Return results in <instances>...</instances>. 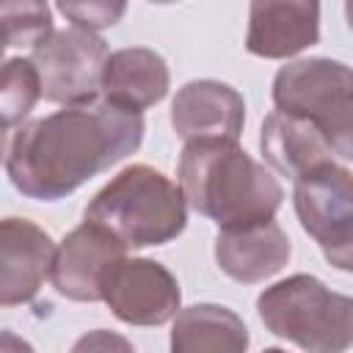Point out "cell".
<instances>
[{
	"label": "cell",
	"mask_w": 353,
	"mask_h": 353,
	"mask_svg": "<svg viewBox=\"0 0 353 353\" xmlns=\"http://www.w3.org/2000/svg\"><path fill=\"white\" fill-rule=\"evenodd\" d=\"M141 138V113L110 102L69 105L11 135L6 174L28 199L58 201L132 154Z\"/></svg>",
	"instance_id": "1"
},
{
	"label": "cell",
	"mask_w": 353,
	"mask_h": 353,
	"mask_svg": "<svg viewBox=\"0 0 353 353\" xmlns=\"http://www.w3.org/2000/svg\"><path fill=\"white\" fill-rule=\"evenodd\" d=\"M276 110L306 119L331 152L353 160V69L331 58H306L279 69L273 80Z\"/></svg>",
	"instance_id": "5"
},
{
	"label": "cell",
	"mask_w": 353,
	"mask_h": 353,
	"mask_svg": "<svg viewBox=\"0 0 353 353\" xmlns=\"http://www.w3.org/2000/svg\"><path fill=\"white\" fill-rule=\"evenodd\" d=\"M41 97V77L33 61L25 58H8L3 66V88H0V110H3V127L11 130L19 124Z\"/></svg>",
	"instance_id": "17"
},
{
	"label": "cell",
	"mask_w": 353,
	"mask_h": 353,
	"mask_svg": "<svg viewBox=\"0 0 353 353\" xmlns=\"http://www.w3.org/2000/svg\"><path fill=\"white\" fill-rule=\"evenodd\" d=\"M273 336L312 353H339L353 345V298L331 292L320 279L298 273L268 287L256 301Z\"/></svg>",
	"instance_id": "4"
},
{
	"label": "cell",
	"mask_w": 353,
	"mask_h": 353,
	"mask_svg": "<svg viewBox=\"0 0 353 353\" xmlns=\"http://www.w3.org/2000/svg\"><path fill=\"white\" fill-rule=\"evenodd\" d=\"M290 254V237L273 218L243 226H221L215 237L218 268L240 284H256L276 276L287 265Z\"/></svg>",
	"instance_id": "12"
},
{
	"label": "cell",
	"mask_w": 353,
	"mask_h": 353,
	"mask_svg": "<svg viewBox=\"0 0 353 353\" xmlns=\"http://www.w3.org/2000/svg\"><path fill=\"white\" fill-rule=\"evenodd\" d=\"M179 188L185 201L218 226L268 221L284 199L279 179L229 138L185 141Z\"/></svg>",
	"instance_id": "2"
},
{
	"label": "cell",
	"mask_w": 353,
	"mask_h": 353,
	"mask_svg": "<svg viewBox=\"0 0 353 353\" xmlns=\"http://www.w3.org/2000/svg\"><path fill=\"white\" fill-rule=\"evenodd\" d=\"M248 347L245 323L226 306L196 303L176 314L171 331L174 353H240Z\"/></svg>",
	"instance_id": "16"
},
{
	"label": "cell",
	"mask_w": 353,
	"mask_h": 353,
	"mask_svg": "<svg viewBox=\"0 0 353 353\" xmlns=\"http://www.w3.org/2000/svg\"><path fill=\"white\" fill-rule=\"evenodd\" d=\"M345 17H347V25L353 30V0H345Z\"/></svg>",
	"instance_id": "20"
},
{
	"label": "cell",
	"mask_w": 353,
	"mask_h": 353,
	"mask_svg": "<svg viewBox=\"0 0 353 353\" xmlns=\"http://www.w3.org/2000/svg\"><path fill=\"white\" fill-rule=\"evenodd\" d=\"M30 61L41 77V97L58 105L94 102L102 91L108 44L88 28L72 25L52 30L41 44L33 47Z\"/></svg>",
	"instance_id": "7"
},
{
	"label": "cell",
	"mask_w": 353,
	"mask_h": 353,
	"mask_svg": "<svg viewBox=\"0 0 353 353\" xmlns=\"http://www.w3.org/2000/svg\"><path fill=\"white\" fill-rule=\"evenodd\" d=\"M168 66L165 61L146 47H124L108 55L102 97L105 102L141 113L157 105L168 94Z\"/></svg>",
	"instance_id": "14"
},
{
	"label": "cell",
	"mask_w": 353,
	"mask_h": 353,
	"mask_svg": "<svg viewBox=\"0 0 353 353\" xmlns=\"http://www.w3.org/2000/svg\"><path fill=\"white\" fill-rule=\"evenodd\" d=\"M61 14L88 30H102L113 28L127 8V0H55Z\"/></svg>",
	"instance_id": "19"
},
{
	"label": "cell",
	"mask_w": 353,
	"mask_h": 353,
	"mask_svg": "<svg viewBox=\"0 0 353 353\" xmlns=\"http://www.w3.org/2000/svg\"><path fill=\"white\" fill-rule=\"evenodd\" d=\"M295 212L323 256L353 273V174L325 160L295 179Z\"/></svg>",
	"instance_id": "6"
},
{
	"label": "cell",
	"mask_w": 353,
	"mask_h": 353,
	"mask_svg": "<svg viewBox=\"0 0 353 353\" xmlns=\"http://www.w3.org/2000/svg\"><path fill=\"white\" fill-rule=\"evenodd\" d=\"M127 245L94 221L72 229L55 251L52 284L69 301H102L110 273L127 259Z\"/></svg>",
	"instance_id": "8"
},
{
	"label": "cell",
	"mask_w": 353,
	"mask_h": 353,
	"mask_svg": "<svg viewBox=\"0 0 353 353\" xmlns=\"http://www.w3.org/2000/svg\"><path fill=\"white\" fill-rule=\"evenodd\" d=\"M259 146L265 160L290 179H298L309 168L334 160V152L328 141L320 135V130L306 119L284 110H273L265 119Z\"/></svg>",
	"instance_id": "15"
},
{
	"label": "cell",
	"mask_w": 353,
	"mask_h": 353,
	"mask_svg": "<svg viewBox=\"0 0 353 353\" xmlns=\"http://www.w3.org/2000/svg\"><path fill=\"white\" fill-rule=\"evenodd\" d=\"M149 3H157V6H168V3H176V0H149Z\"/></svg>",
	"instance_id": "21"
},
{
	"label": "cell",
	"mask_w": 353,
	"mask_h": 353,
	"mask_svg": "<svg viewBox=\"0 0 353 353\" xmlns=\"http://www.w3.org/2000/svg\"><path fill=\"white\" fill-rule=\"evenodd\" d=\"M102 301L130 325H163L182 301L179 284L168 268L152 259H124L108 279Z\"/></svg>",
	"instance_id": "9"
},
{
	"label": "cell",
	"mask_w": 353,
	"mask_h": 353,
	"mask_svg": "<svg viewBox=\"0 0 353 353\" xmlns=\"http://www.w3.org/2000/svg\"><path fill=\"white\" fill-rule=\"evenodd\" d=\"M185 193L163 171L135 163L119 171L85 207V221L113 232L127 248L163 245L188 221Z\"/></svg>",
	"instance_id": "3"
},
{
	"label": "cell",
	"mask_w": 353,
	"mask_h": 353,
	"mask_svg": "<svg viewBox=\"0 0 353 353\" xmlns=\"http://www.w3.org/2000/svg\"><path fill=\"white\" fill-rule=\"evenodd\" d=\"M320 0H251L245 47L259 58H290L317 44Z\"/></svg>",
	"instance_id": "11"
},
{
	"label": "cell",
	"mask_w": 353,
	"mask_h": 353,
	"mask_svg": "<svg viewBox=\"0 0 353 353\" xmlns=\"http://www.w3.org/2000/svg\"><path fill=\"white\" fill-rule=\"evenodd\" d=\"M245 121L243 97L218 80H193L182 85L171 105V124L179 138H229L237 141Z\"/></svg>",
	"instance_id": "13"
},
{
	"label": "cell",
	"mask_w": 353,
	"mask_h": 353,
	"mask_svg": "<svg viewBox=\"0 0 353 353\" xmlns=\"http://www.w3.org/2000/svg\"><path fill=\"white\" fill-rule=\"evenodd\" d=\"M3 47H36L52 33L47 0H0Z\"/></svg>",
	"instance_id": "18"
},
{
	"label": "cell",
	"mask_w": 353,
	"mask_h": 353,
	"mask_svg": "<svg viewBox=\"0 0 353 353\" xmlns=\"http://www.w3.org/2000/svg\"><path fill=\"white\" fill-rule=\"evenodd\" d=\"M55 251L44 229L25 218H6L0 226V303L33 301L44 279L52 276Z\"/></svg>",
	"instance_id": "10"
}]
</instances>
